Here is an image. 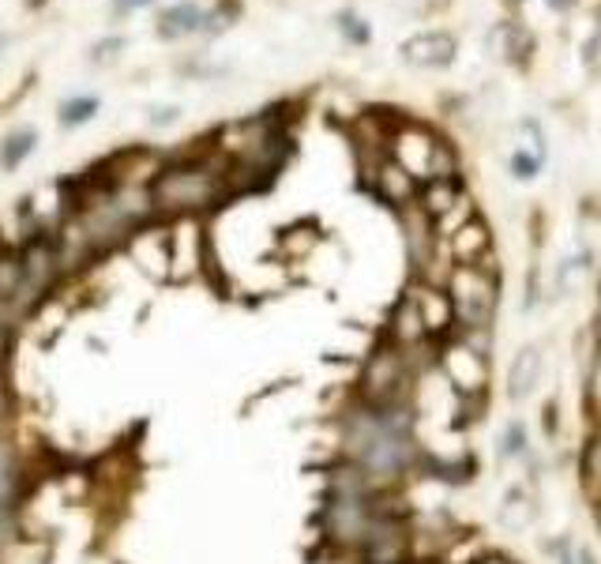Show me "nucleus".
I'll list each match as a JSON object with an SVG mask.
<instances>
[{"mask_svg":"<svg viewBox=\"0 0 601 564\" xmlns=\"http://www.w3.org/2000/svg\"><path fill=\"white\" fill-rule=\"evenodd\" d=\"M463 196H466L463 181H429V185H421V192H417V207L436 222V219H444Z\"/></svg>","mask_w":601,"mask_h":564,"instance_id":"nucleus-15","label":"nucleus"},{"mask_svg":"<svg viewBox=\"0 0 601 564\" xmlns=\"http://www.w3.org/2000/svg\"><path fill=\"white\" fill-rule=\"evenodd\" d=\"M594 335H598V343H601V305H598V320H594Z\"/></svg>","mask_w":601,"mask_h":564,"instance_id":"nucleus-32","label":"nucleus"},{"mask_svg":"<svg viewBox=\"0 0 601 564\" xmlns=\"http://www.w3.org/2000/svg\"><path fill=\"white\" fill-rule=\"evenodd\" d=\"M436 140H440V136H432L429 128L399 125L391 132V151H387V155L414 173L417 185H425V181H429V162H432V151H436Z\"/></svg>","mask_w":601,"mask_h":564,"instance_id":"nucleus-8","label":"nucleus"},{"mask_svg":"<svg viewBox=\"0 0 601 564\" xmlns=\"http://www.w3.org/2000/svg\"><path fill=\"white\" fill-rule=\"evenodd\" d=\"M147 4H151V0H113V12H136V8H147Z\"/></svg>","mask_w":601,"mask_h":564,"instance_id":"nucleus-29","label":"nucleus"},{"mask_svg":"<svg viewBox=\"0 0 601 564\" xmlns=\"http://www.w3.org/2000/svg\"><path fill=\"white\" fill-rule=\"evenodd\" d=\"M586 407L601 418V346L594 350V361L586 365Z\"/></svg>","mask_w":601,"mask_h":564,"instance_id":"nucleus-23","label":"nucleus"},{"mask_svg":"<svg viewBox=\"0 0 601 564\" xmlns=\"http://www.w3.org/2000/svg\"><path fill=\"white\" fill-rule=\"evenodd\" d=\"M406 294L414 298L417 313H421V324H425V335H429L432 346L447 343V339H451V335L459 331V320H455V305H451V294H447L444 282L414 279Z\"/></svg>","mask_w":601,"mask_h":564,"instance_id":"nucleus-7","label":"nucleus"},{"mask_svg":"<svg viewBox=\"0 0 601 564\" xmlns=\"http://www.w3.org/2000/svg\"><path fill=\"white\" fill-rule=\"evenodd\" d=\"M575 564H601V561H598V553L586 546V542H579V546H575Z\"/></svg>","mask_w":601,"mask_h":564,"instance_id":"nucleus-28","label":"nucleus"},{"mask_svg":"<svg viewBox=\"0 0 601 564\" xmlns=\"http://www.w3.org/2000/svg\"><path fill=\"white\" fill-rule=\"evenodd\" d=\"M417 395V365L410 354H402L399 346L380 343L372 350L361 376H357V403L372 410H395L414 407Z\"/></svg>","mask_w":601,"mask_h":564,"instance_id":"nucleus-1","label":"nucleus"},{"mask_svg":"<svg viewBox=\"0 0 601 564\" xmlns=\"http://www.w3.org/2000/svg\"><path fill=\"white\" fill-rule=\"evenodd\" d=\"M94 113H98V98L91 94H79V98H68L61 106V125L76 128V125H87Z\"/></svg>","mask_w":601,"mask_h":564,"instance_id":"nucleus-21","label":"nucleus"},{"mask_svg":"<svg viewBox=\"0 0 601 564\" xmlns=\"http://www.w3.org/2000/svg\"><path fill=\"white\" fill-rule=\"evenodd\" d=\"M387 497H391V493H376V497H331V493H327L324 512H320L324 538L335 549L361 553L376 516H380L384 508H391V504H384Z\"/></svg>","mask_w":601,"mask_h":564,"instance_id":"nucleus-4","label":"nucleus"},{"mask_svg":"<svg viewBox=\"0 0 601 564\" xmlns=\"http://www.w3.org/2000/svg\"><path fill=\"white\" fill-rule=\"evenodd\" d=\"M583 61H586V68H590V72H601V27L594 31V38L586 42Z\"/></svg>","mask_w":601,"mask_h":564,"instance_id":"nucleus-26","label":"nucleus"},{"mask_svg":"<svg viewBox=\"0 0 601 564\" xmlns=\"http://www.w3.org/2000/svg\"><path fill=\"white\" fill-rule=\"evenodd\" d=\"M27 282V271H23V256L16 252L0 249V301H8L16 294L19 286Z\"/></svg>","mask_w":601,"mask_h":564,"instance_id":"nucleus-19","label":"nucleus"},{"mask_svg":"<svg viewBox=\"0 0 601 564\" xmlns=\"http://www.w3.org/2000/svg\"><path fill=\"white\" fill-rule=\"evenodd\" d=\"M226 181L230 173H218L207 162H185V166H170L155 177L151 185V204L162 211H196V207H211L226 196Z\"/></svg>","mask_w":601,"mask_h":564,"instance_id":"nucleus-2","label":"nucleus"},{"mask_svg":"<svg viewBox=\"0 0 601 564\" xmlns=\"http://www.w3.org/2000/svg\"><path fill=\"white\" fill-rule=\"evenodd\" d=\"M571 4H575V0H549V8H553V12H568Z\"/></svg>","mask_w":601,"mask_h":564,"instance_id":"nucleus-30","label":"nucleus"},{"mask_svg":"<svg viewBox=\"0 0 601 564\" xmlns=\"http://www.w3.org/2000/svg\"><path fill=\"white\" fill-rule=\"evenodd\" d=\"M489 49L511 64H526L530 53H534V34L526 31L523 23H500V27L489 34Z\"/></svg>","mask_w":601,"mask_h":564,"instance_id":"nucleus-14","label":"nucleus"},{"mask_svg":"<svg viewBox=\"0 0 601 564\" xmlns=\"http://www.w3.org/2000/svg\"><path fill=\"white\" fill-rule=\"evenodd\" d=\"M200 27H203V8L192 4V0L173 4V8H166V12L158 16V34H162V38H185V34L200 31Z\"/></svg>","mask_w":601,"mask_h":564,"instance_id":"nucleus-16","label":"nucleus"},{"mask_svg":"<svg viewBox=\"0 0 601 564\" xmlns=\"http://www.w3.org/2000/svg\"><path fill=\"white\" fill-rule=\"evenodd\" d=\"M369 185H372V192H376L387 207H395V211L417 204V192H421V185L414 181V173L406 170V166H399L391 155H380L372 162Z\"/></svg>","mask_w":601,"mask_h":564,"instance_id":"nucleus-9","label":"nucleus"},{"mask_svg":"<svg viewBox=\"0 0 601 564\" xmlns=\"http://www.w3.org/2000/svg\"><path fill=\"white\" fill-rule=\"evenodd\" d=\"M357 557L365 564H406L414 557V523L399 508H384Z\"/></svg>","mask_w":601,"mask_h":564,"instance_id":"nucleus-6","label":"nucleus"},{"mask_svg":"<svg viewBox=\"0 0 601 564\" xmlns=\"http://www.w3.org/2000/svg\"><path fill=\"white\" fill-rule=\"evenodd\" d=\"M447 294L455 305V320L459 331H489L496 316V301H500V279H496L493 260L489 264L463 267L455 264L447 271ZM455 331V335H459Z\"/></svg>","mask_w":601,"mask_h":564,"instance_id":"nucleus-3","label":"nucleus"},{"mask_svg":"<svg viewBox=\"0 0 601 564\" xmlns=\"http://www.w3.org/2000/svg\"><path fill=\"white\" fill-rule=\"evenodd\" d=\"M406 564H440V561H436V557H410Z\"/></svg>","mask_w":601,"mask_h":564,"instance_id":"nucleus-31","label":"nucleus"},{"mask_svg":"<svg viewBox=\"0 0 601 564\" xmlns=\"http://www.w3.org/2000/svg\"><path fill=\"white\" fill-rule=\"evenodd\" d=\"M474 219H478V207H474V200H470V196H463L459 204L447 211L444 219H436V234H440V241H447V237H455L466 226V222H474Z\"/></svg>","mask_w":601,"mask_h":564,"instance_id":"nucleus-20","label":"nucleus"},{"mask_svg":"<svg viewBox=\"0 0 601 564\" xmlns=\"http://www.w3.org/2000/svg\"><path fill=\"white\" fill-rule=\"evenodd\" d=\"M541 162H545V155L530 151V147H519V151L511 155V173H515L519 181H534L538 170H541Z\"/></svg>","mask_w":601,"mask_h":564,"instance_id":"nucleus-24","label":"nucleus"},{"mask_svg":"<svg viewBox=\"0 0 601 564\" xmlns=\"http://www.w3.org/2000/svg\"><path fill=\"white\" fill-rule=\"evenodd\" d=\"M534 516H538V508H534V501H530V493L526 489H508V497H504V504H500V523L504 527H511V531H519V527H526V523H534Z\"/></svg>","mask_w":601,"mask_h":564,"instance_id":"nucleus-17","label":"nucleus"},{"mask_svg":"<svg viewBox=\"0 0 601 564\" xmlns=\"http://www.w3.org/2000/svg\"><path fill=\"white\" fill-rule=\"evenodd\" d=\"M455 53H459V42L447 31H421L402 42V61L414 68H447L455 61Z\"/></svg>","mask_w":601,"mask_h":564,"instance_id":"nucleus-11","label":"nucleus"},{"mask_svg":"<svg viewBox=\"0 0 601 564\" xmlns=\"http://www.w3.org/2000/svg\"><path fill=\"white\" fill-rule=\"evenodd\" d=\"M541 365H545V358H541L538 343L515 350V358H511V365H508V399L511 403H523V399L534 395V388L541 384Z\"/></svg>","mask_w":601,"mask_h":564,"instance_id":"nucleus-13","label":"nucleus"},{"mask_svg":"<svg viewBox=\"0 0 601 564\" xmlns=\"http://www.w3.org/2000/svg\"><path fill=\"white\" fill-rule=\"evenodd\" d=\"M335 23H339V31L346 34V38H350L354 46H365V42L372 38L369 23H361V19H357L354 12H339V19H335Z\"/></svg>","mask_w":601,"mask_h":564,"instance_id":"nucleus-25","label":"nucleus"},{"mask_svg":"<svg viewBox=\"0 0 601 564\" xmlns=\"http://www.w3.org/2000/svg\"><path fill=\"white\" fill-rule=\"evenodd\" d=\"M34 143H38V136H34L31 128H19V132H12L8 140L0 143V166L4 170H16L23 158L34 151Z\"/></svg>","mask_w":601,"mask_h":564,"instance_id":"nucleus-18","label":"nucleus"},{"mask_svg":"<svg viewBox=\"0 0 601 564\" xmlns=\"http://www.w3.org/2000/svg\"><path fill=\"white\" fill-rule=\"evenodd\" d=\"M384 343L391 346H399L402 354H421L429 343V335H425V324H421V313H417V305L414 298L406 294V298L391 309V316H387V331H384Z\"/></svg>","mask_w":601,"mask_h":564,"instance_id":"nucleus-10","label":"nucleus"},{"mask_svg":"<svg viewBox=\"0 0 601 564\" xmlns=\"http://www.w3.org/2000/svg\"><path fill=\"white\" fill-rule=\"evenodd\" d=\"M530 452V437H526V425L519 418H511L504 425V437H500V455L511 459V455H526Z\"/></svg>","mask_w":601,"mask_h":564,"instance_id":"nucleus-22","label":"nucleus"},{"mask_svg":"<svg viewBox=\"0 0 601 564\" xmlns=\"http://www.w3.org/2000/svg\"><path fill=\"white\" fill-rule=\"evenodd\" d=\"M447 249H451V267L489 264L493 260V230H489V222L481 219V215L474 222H466L459 234L447 237Z\"/></svg>","mask_w":601,"mask_h":564,"instance_id":"nucleus-12","label":"nucleus"},{"mask_svg":"<svg viewBox=\"0 0 601 564\" xmlns=\"http://www.w3.org/2000/svg\"><path fill=\"white\" fill-rule=\"evenodd\" d=\"M470 564H515V561H511L508 553H500V549H481Z\"/></svg>","mask_w":601,"mask_h":564,"instance_id":"nucleus-27","label":"nucleus"},{"mask_svg":"<svg viewBox=\"0 0 601 564\" xmlns=\"http://www.w3.org/2000/svg\"><path fill=\"white\" fill-rule=\"evenodd\" d=\"M432 361L447 380V388L459 399H485V392H489V358L478 354L470 343H463L459 335H451L447 343L436 346Z\"/></svg>","mask_w":601,"mask_h":564,"instance_id":"nucleus-5","label":"nucleus"}]
</instances>
